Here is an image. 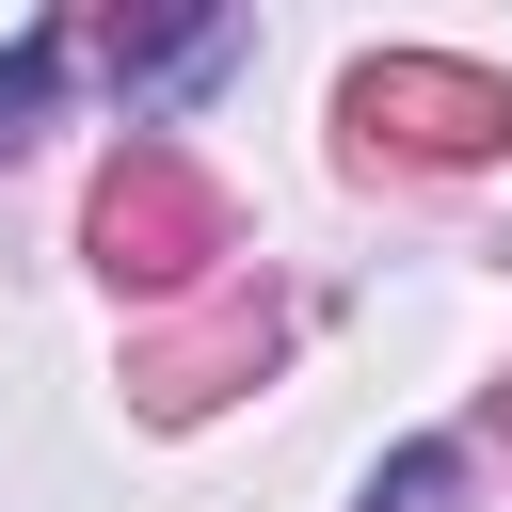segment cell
<instances>
[{
	"label": "cell",
	"mask_w": 512,
	"mask_h": 512,
	"mask_svg": "<svg viewBox=\"0 0 512 512\" xmlns=\"http://www.w3.org/2000/svg\"><path fill=\"white\" fill-rule=\"evenodd\" d=\"M48 80H64V32H16V48H0V144H32Z\"/></svg>",
	"instance_id": "cell-4"
},
{
	"label": "cell",
	"mask_w": 512,
	"mask_h": 512,
	"mask_svg": "<svg viewBox=\"0 0 512 512\" xmlns=\"http://www.w3.org/2000/svg\"><path fill=\"white\" fill-rule=\"evenodd\" d=\"M448 480H464V448H400V464L368 480V512H448Z\"/></svg>",
	"instance_id": "cell-5"
},
{
	"label": "cell",
	"mask_w": 512,
	"mask_h": 512,
	"mask_svg": "<svg viewBox=\"0 0 512 512\" xmlns=\"http://www.w3.org/2000/svg\"><path fill=\"white\" fill-rule=\"evenodd\" d=\"M80 240H96V272L112 288H208L224 256H240V224H224V192L176 160V144H128L112 176H96V208H80Z\"/></svg>",
	"instance_id": "cell-1"
},
{
	"label": "cell",
	"mask_w": 512,
	"mask_h": 512,
	"mask_svg": "<svg viewBox=\"0 0 512 512\" xmlns=\"http://www.w3.org/2000/svg\"><path fill=\"white\" fill-rule=\"evenodd\" d=\"M336 128H352V160H496L512 144V80L432 64V48H384V64H352Z\"/></svg>",
	"instance_id": "cell-2"
},
{
	"label": "cell",
	"mask_w": 512,
	"mask_h": 512,
	"mask_svg": "<svg viewBox=\"0 0 512 512\" xmlns=\"http://www.w3.org/2000/svg\"><path fill=\"white\" fill-rule=\"evenodd\" d=\"M256 352H272V288H224L208 320H176V336H144V352H128V400H144V416H208Z\"/></svg>",
	"instance_id": "cell-3"
}]
</instances>
